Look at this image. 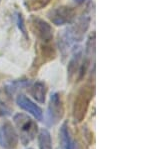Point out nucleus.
I'll list each match as a JSON object with an SVG mask.
<instances>
[{"mask_svg": "<svg viewBox=\"0 0 150 149\" xmlns=\"http://www.w3.org/2000/svg\"><path fill=\"white\" fill-rule=\"evenodd\" d=\"M94 11V5L93 2H89L86 6V9L83 11L77 19L72 22V25L66 27V31L68 33L70 39L74 44L81 42L84 39V35L88 31L90 27L91 20H92V13Z\"/></svg>", "mask_w": 150, "mask_h": 149, "instance_id": "f257e3e1", "label": "nucleus"}, {"mask_svg": "<svg viewBox=\"0 0 150 149\" xmlns=\"http://www.w3.org/2000/svg\"><path fill=\"white\" fill-rule=\"evenodd\" d=\"M94 85L87 84L81 87L75 96L73 108H72V116L76 123H80L85 118L90 103L94 97Z\"/></svg>", "mask_w": 150, "mask_h": 149, "instance_id": "f03ea898", "label": "nucleus"}, {"mask_svg": "<svg viewBox=\"0 0 150 149\" xmlns=\"http://www.w3.org/2000/svg\"><path fill=\"white\" fill-rule=\"evenodd\" d=\"M13 122L18 128L20 141L23 145H27L35 138L38 132V126L31 117L24 113H17L14 115Z\"/></svg>", "mask_w": 150, "mask_h": 149, "instance_id": "7ed1b4c3", "label": "nucleus"}, {"mask_svg": "<svg viewBox=\"0 0 150 149\" xmlns=\"http://www.w3.org/2000/svg\"><path fill=\"white\" fill-rule=\"evenodd\" d=\"M65 113L64 103L62 100L61 94L58 92L52 93L49 99V104L47 108L46 113V125L47 126H54L61 121Z\"/></svg>", "mask_w": 150, "mask_h": 149, "instance_id": "20e7f679", "label": "nucleus"}, {"mask_svg": "<svg viewBox=\"0 0 150 149\" xmlns=\"http://www.w3.org/2000/svg\"><path fill=\"white\" fill-rule=\"evenodd\" d=\"M28 23L31 32L41 42L49 43L53 40L52 26L39 16L31 15L28 19Z\"/></svg>", "mask_w": 150, "mask_h": 149, "instance_id": "39448f33", "label": "nucleus"}, {"mask_svg": "<svg viewBox=\"0 0 150 149\" xmlns=\"http://www.w3.org/2000/svg\"><path fill=\"white\" fill-rule=\"evenodd\" d=\"M47 17L54 25L63 26L73 22L76 18V12L72 7L62 5L48 11Z\"/></svg>", "mask_w": 150, "mask_h": 149, "instance_id": "423d86ee", "label": "nucleus"}, {"mask_svg": "<svg viewBox=\"0 0 150 149\" xmlns=\"http://www.w3.org/2000/svg\"><path fill=\"white\" fill-rule=\"evenodd\" d=\"M94 55H95V32L92 31V33H90V35H89L88 39H87L85 43L84 54L82 56V61L76 76L77 81H81L84 78L85 74L88 71L91 62H92V59H94Z\"/></svg>", "mask_w": 150, "mask_h": 149, "instance_id": "0eeeda50", "label": "nucleus"}, {"mask_svg": "<svg viewBox=\"0 0 150 149\" xmlns=\"http://www.w3.org/2000/svg\"><path fill=\"white\" fill-rule=\"evenodd\" d=\"M19 135L9 121L0 123V146L3 149H16Z\"/></svg>", "mask_w": 150, "mask_h": 149, "instance_id": "6e6552de", "label": "nucleus"}, {"mask_svg": "<svg viewBox=\"0 0 150 149\" xmlns=\"http://www.w3.org/2000/svg\"><path fill=\"white\" fill-rule=\"evenodd\" d=\"M82 56H83V49L81 46L76 45L72 49V56L69 59L68 65H67V81L69 82H71L75 76H77L82 61Z\"/></svg>", "mask_w": 150, "mask_h": 149, "instance_id": "1a4fd4ad", "label": "nucleus"}, {"mask_svg": "<svg viewBox=\"0 0 150 149\" xmlns=\"http://www.w3.org/2000/svg\"><path fill=\"white\" fill-rule=\"evenodd\" d=\"M16 103L21 109L30 113L36 120L41 121L43 119L42 109L35 102H33L30 98H28L27 96H25L24 94H19L16 98Z\"/></svg>", "mask_w": 150, "mask_h": 149, "instance_id": "9d476101", "label": "nucleus"}, {"mask_svg": "<svg viewBox=\"0 0 150 149\" xmlns=\"http://www.w3.org/2000/svg\"><path fill=\"white\" fill-rule=\"evenodd\" d=\"M57 45H58V48H59L60 54H61L62 61H64V60L68 57V53L71 51V48L74 45V43L72 42L68 33H67L66 28L61 30L59 32V34H58Z\"/></svg>", "mask_w": 150, "mask_h": 149, "instance_id": "9b49d317", "label": "nucleus"}, {"mask_svg": "<svg viewBox=\"0 0 150 149\" xmlns=\"http://www.w3.org/2000/svg\"><path fill=\"white\" fill-rule=\"evenodd\" d=\"M29 94L33 97L40 104H44L46 100V93H47V86L42 81H36L34 83H31L28 86Z\"/></svg>", "mask_w": 150, "mask_h": 149, "instance_id": "f8f14e48", "label": "nucleus"}, {"mask_svg": "<svg viewBox=\"0 0 150 149\" xmlns=\"http://www.w3.org/2000/svg\"><path fill=\"white\" fill-rule=\"evenodd\" d=\"M58 149H73L71 135L67 122H64L59 129V146Z\"/></svg>", "mask_w": 150, "mask_h": 149, "instance_id": "ddd939ff", "label": "nucleus"}, {"mask_svg": "<svg viewBox=\"0 0 150 149\" xmlns=\"http://www.w3.org/2000/svg\"><path fill=\"white\" fill-rule=\"evenodd\" d=\"M32 83L28 79H18L14 80L12 82H9L5 86V91L9 96H13L18 90L23 89V88H28V86Z\"/></svg>", "mask_w": 150, "mask_h": 149, "instance_id": "4468645a", "label": "nucleus"}, {"mask_svg": "<svg viewBox=\"0 0 150 149\" xmlns=\"http://www.w3.org/2000/svg\"><path fill=\"white\" fill-rule=\"evenodd\" d=\"M38 146L39 149H52V139L51 134L48 129H41L38 134Z\"/></svg>", "mask_w": 150, "mask_h": 149, "instance_id": "2eb2a0df", "label": "nucleus"}, {"mask_svg": "<svg viewBox=\"0 0 150 149\" xmlns=\"http://www.w3.org/2000/svg\"><path fill=\"white\" fill-rule=\"evenodd\" d=\"M50 0H24V6L28 11H36L44 8Z\"/></svg>", "mask_w": 150, "mask_h": 149, "instance_id": "dca6fc26", "label": "nucleus"}, {"mask_svg": "<svg viewBox=\"0 0 150 149\" xmlns=\"http://www.w3.org/2000/svg\"><path fill=\"white\" fill-rule=\"evenodd\" d=\"M16 24H17V27L19 31L21 32V34H22V37L24 38V40L29 42V35H28L27 27H26L25 20H24V17L21 12H17V13H16Z\"/></svg>", "mask_w": 150, "mask_h": 149, "instance_id": "f3484780", "label": "nucleus"}, {"mask_svg": "<svg viewBox=\"0 0 150 149\" xmlns=\"http://www.w3.org/2000/svg\"><path fill=\"white\" fill-rule=\"evenodd\" d=\"M11 114V109L4 103L2 100H0V118L6 117Z\"/></svg>", "mask_w": 150, "mask_h": 149, "instance_id": "a211bd4d", "label": "nucleus"}, {"mask_svg": "<svg viewBox=\"0 0 150 149\" xmlns=\"http://www.w3.org/2000/svg\"><path fill=\"white\" fill-rule=\"evenodd\" d=\"M86 0H74V2L76 4H78V5H80V4H82V3H84Z\"/></svg>", "mask_w": 150, "mask_h": 149, "instance_id": "6ab92c4d", "label": "nucleus"}, {"mask_svg": "<svg viewBox=\"0 0 150 149\" xmlns=\"http://www.w3.org/2000/svg\"><path fill=\"white\" fill-rule=\"evenodd\" d=\"M28 149H33V148H28Z\"/></svg>", "mask_w": 150, "mask_h": 149, "instance_id": "aec40b11", "label": "nucleus"}, {"mask_svg": "<svg viewBox=\"0 0 150 149\" xmlns=\"http://www.w3.org/2000/svg\"><path fill=\"white\" fill-rule=\"evenodd\" d=\"M0 2H1V0H0Z\"/></svg>", "mask_w": 150, "mask_h": 149, "instance_id": "412c9836", "label": "nucleus"}]
</instances>
